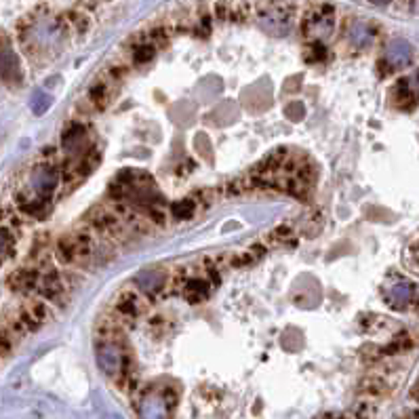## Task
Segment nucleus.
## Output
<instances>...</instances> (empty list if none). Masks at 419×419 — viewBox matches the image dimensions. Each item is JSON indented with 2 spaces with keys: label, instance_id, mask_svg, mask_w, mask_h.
<instances>
[{
  "label": "nucleus",
  "instance_id": "f257e3e1",
  "mask_svg": "<svg viewBox=\"0 0 419 419\" xmlns=\"http://www.w3.org/2000/svg\"><path fill=\"white\" fill-rule=\"evenodd\" d=\"M70 24L62 15L43 13L22 28V47L38 64H49L68 43Z\"/></svg>",
  "mask_w": 419,
  "mask_h": 419
},
{
  "label": "nucleus",
  "instance_id": "f03ea898",
  "mask_svg": "<svg viewBox=\"0 0 419 419\" xmlns=\"http://www.w3.org/2000/svg\"><path fill=\"white\" fill-rule=\"evenodd\" d=\"M253 15L260 28L270 36H287L297 17V9L289 0H260L253 7Z\"/></svg>",
  "mask_w": 419,
  "mask_h": 419
},
{
  "label": "nucleus",
  "instance_id": "7ed1b4c3",
  "mask_svg": "<svg viewBox=\"0 0 419 419\" xmlns=\"http://www.w3.org/2000/svg\"><path fill=\"white\" fill-rule=\"evenodd\" d=\"M97 249L99 247L95 241V232L91 228H78L59 239L55 247V257L62 266H87L93 262Z\"/></svg>",
  "mask_w": 419,
  "mask_h": 419
},
{
  "label": "nucleus",
  "instance_id": "20e7f679",
  "mask_svg": "<svg viewBox=\"0 0 419 419\" xmlns=\"http://www.w3.org/2000/svg\"><path fill=\"white\" fill-rule=\"evenodd\" d=\"M64 181V173H62V166L55 164L53 160H45V162H38L32 173H30V179H28V187L22 190L47 204H51L53 196L57 194L59 185Z\"/></svg>",
  "mask_w": 419,
  "mask_h": 419
},
{
  "label": "nucleus",
  "instance_id": "39448f33",
  "mask_svg": "<svg viewBox=\"0 0 419 419\" xmlns=\"http://www.w3.org/2000/svg\"><path fill=\"white\" fill-rule=\"evenodd\" d=\"M333 30H335V9L325 3L312 5L299 22V32L306 43H325L333 34Z\"/></svg>",
  "mask_w": 419,
  "mask_h": 419
},
{
  "label": "nucleus",
  "instance_id": "423d86ee",
  "mask_svg": "<svg viewBox=\"0 0 419 419\" xmlns=\"http://www.w3.org/2000/svg\"><path fill=\"white\" fill-rule=\"evenodd\" d=\"M177 404V396L171 388H150L143 390L137 400L141 419H169Z\"/></svg>",
  "mask_w": 419,
  "mask_h": 419
},
{
  "label": "nucleus",
  "instance_id": "0eeeda50",
  "mask_svg": "<svg viewBox=\"0 0 419 419\" xmlns=\"http://www.w3.org/2000/svg\"><path fill=\"white\" fill-rule=\"evenodd\" d=\"M148 312V297L133 285L120 289L112 299V314L122 322H135Z\"/></svg>",
  "mask_w": 419,
  "mask_h": 419
},
{
  "label": "nucleus",
  "instance_id": "6e6552de",
  "mask_svg": "<svg viewBox=\"0 0 419 419\" xmlns=\"http://www.w3.org/2000/svg\"><path fill=\"white\" fill-rule=\"evenodd\" d=\"M72 287L74 285H72V278L68 274H59V272L51 270V272H45V274L38 276L34 293L49 304H62L70 295Z\"/></svg>",
  "mask_w": 419,
  "mask_h": 419
},
{
  "label": "nucleus",
  "instance_id": "1a4fd4ad",
  "mask_svg": "<svg viewBox=\"0 0 419 419\" xmlns=\"http://www.w3.org/2000/svg\"><path fill=\"white\" fill-rule=\"evenodd\" d=\"M62 152L66 154V162H74L78 160L85 152H89V133L80 122H70L59 139Z\"/></svg>",
  "mask_w": 419,
  "mask_h": 419
},
{
  "label": "nucleus",
  "instance_id": "9d476101",
  "mask_svg": "<svg viewBox=\"0 0 419 419\" xmlns=\"http://www.w3.org/2000/svg\"><path fill=\"white\" fill-rule=\"evenodd\" d=\"M116 89H118V83L110 76V74H104L99 76L87 91L85 99L87 104L91 106V110L95 112H101L106 110L112 101H114V95H116Z\"/></svg>",
  "mask_w": 419,
  "mask_h": 419
},
{
  "label": "nucleus",
  "instance_id": "9b49d317",
  "mask_svg": "<svg viewBox=\"0 0 419 419\" xmlns=\"http://www.w3.org/2000/svg\"><path fill=\"white\" fill-rule=\"evenodd\" d=\"M133 285L150 299V297H158L166 287H169V272H164L162 268H150L143 270L135 276Z\"/></svg>",
  "mask_w": 419,
  "mask_h": 419
},
{
  "label": "nucleus",
  "instance_id": "f8f14e48",
  "mask_svg": "<svg viewBox=\"0 0 419 419\" xmlns=\"http://www.w3.org/2000/svg\"><path fill=\"white\" fill-rule=\"evenodd\" d=\"M413 59V49L406 41L402 38H396L392 41L388 47H385V55H383V62L388 66V70H400L404 66H409Z\"/></svg>",
  "mask_w": 419,
  "mask_h": 419
},
{
  "label": "nucleus",
  "instance_id": "ddd939ff",
  "mask_svg": "<svg viewBox=\"0 0 419 419\" xmlns=\"http://www.w3.org/2000/svg\"><path fill=\"white\" fill-rule=\"evenodd\" d=\"M156 53H158V47L150 41V36L143 32V36L141 38H137V41H133L131 43V47H129V66H145V64H150L154 57H156Z\"/></svg>",
  "mask_w": 419,
  "mask_h": 419
},
{
  "label": "nucleus",
  "instance_id": "4468645a",
  "mask_svg": "<svg viewBox=\"0 0 419 419\" xmlns=\"http://www.w3.org/2000/svg\"><path fill=\"white\" fill-rule=\"evenodd\" d=\"M20 78H22L20 62H17L15 53L11 51L9 43L5 38H0V80L11 83V80H20Z\"/></svg>",
  "mask_w": 419,
  "mask_h": 419
},
{
  "label": "nucleus",
  "instance_id": "2eb2a0df",
  "mask_svg": "<svg viewBox=\"0 0 419 419\" xmlns=\"http://www.w3.org/2000/svg\"><path fill=\"white\" fill-rule=\"evenodd\" d=\"M413 295H415V289H413V285H411V283H406V280H398V283H394V285L388 289V293H385V299H388V304H390L392 308H396V310H402V308H406V306H409V301L413 299Z\"/></svg>",
  "mask_w": 419,
  "mask_h": 419
},
{
  "label": "nucleus",
  "instance_id": "dca6fc26",
  "mask_svg": "<svg viewBox=\"0 0 419 419\" xmlns=\"http://www.w3.org/2000/svg\"><path fill=\"white\" fill-rule=\"evenodd\" d=\"M348 38L354 47H369L373 41H375V30L369 22H362V20H356L350 24L348 28Z\"/></svg>",
  "mask_w": 419,
  "mask_h": 419
},
{
  "label": "nucleus",
  "instance_id": "f3484780",
  "mask_svg": "<svg viewBox=\"0 0 419 419\" xmlns=\"http://www.w3.org/2000/svg\"><path fill=\"white\" fill-rule=\"evenodd\" d=\"M198 200H200V196H187V198L175 202L171 206V215L175 220H190V218H194V213L198 211Z\"/></svg>",
  "mask_w": 419,
  "mask_h": 419
},
{
  "label": "nucleus",
  "instance_id": "a211bd4d",
  "mask_svg": "<svg viewBox=\"0 0 419 419\" xmlns=\"http://www.w3.org/2000/svg\"><path fill=\"white\" fill-rule=\"evenodd\" d=\"M13 253H15V239L11 230L0 228V264L7 262Z\"/></svg>",
  "mask_w": 419,
  "mask_h": 419
},
{
  "label": "nucleus",
  "instance_id": "6ab92c4d",
  "mask_svg": "<svg viewBox=\"0 0 419 419\" xmlns=\"http://www.w3.org/2000/svg\"><path fill=\"white\" fill-rule=\"evenodd\" d=\"M304 57L308 64H320L327 59V47L325 43H306V51Z\"/></svg>",
  "mask_w": 419,
  "mask_h": 419
},
{
  "label": "nucleus",
  "instance_id": "aec40b11",
  "mask_svg": "<svg viewBox=\"0 0 419 419\" xmlns=\"http://www.w3.org/2000/svg\"><path fill=\"white\" fill-rule=\"evenodd\" d=\"M293 236H295L293 228H289V226H278V228H274V230L270 232L268 239H270L274 245H283V243H289Z\"/></svg>",
  "mask_w": 419,
  "mask_h": 419
},
{
  "label": "nucleus",
  "instance_id": "412c9836",
  "mask_svg": "<svg viewBox=\"0 0 419 419\" xmlns=\"http://www.w3.org/2000/svg\"><path fill=\"white\" fill-rule=\"evenodd\" d=\"M375 417V406L371 402H360L354 411V419H373Z\"/></svg>",
  "mask_w": 419,
  "mask_h": 419
},
{
  "label": "nucleus",
  "instance_id": "4be33fe9",
  "mask_svg": "<svg viewBox=\"0 0 419 419\" xmlns=\"http://www.w3.org/2000/svg\"><path fill=\"white\" fill-rule=\"evenodd\" d=\"M369 3H373V5H377V7H385V5L392 3V0H369Z\"/></svg>",
  "mask_w": 419,
  "mask_h": 419
}]
</instances>
